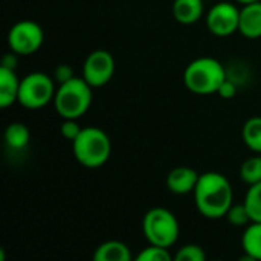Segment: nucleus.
<instances>
[{
	"mask_svg": "<svg viewBox=\"0 0 261 261\" xmlns=\"http://www.w3.org/2000/svg\"><path fill=\"white\" fill-rule=\"evenodd\" d=\"M234 191L226 176L217 171L200 174L194 188V202L197 211L211 220L223 219L234 205Z\"/></svg>",
	"mask_w": 261,
	"mask_h": 261,
	"instance_id": "obj_1",
	"label": "nucleus"
},
{
	"mask_svg": "<svg viewBox=\"0 0 261 261\" xmlns=\"http://www.w3.org/2000/svg\"><path fill=\"white\" fill-rule=\"evenodd\" d=\"M92 86L83 76H73L72 80L58 84L54 107L63 119H80L92 106L93 92Z\"/></svg>",
	"mask_w": 261,
	"mask_h": 261,
	"instance_id": "obj_2",
	"label": "nucleus"
},
{
	"mask_svg": "<svg viewBox=\"0 0 261 261\" xmlns=\"http://www.w3.org/2000/svg\"><path fill=\"white\" fill-rule=\"evenodd\" d=\"M225 80L226 70L223 64L213 57L196 58L184 70V84L194 95L217 93Z\"/></svg>",
	"mask_w": 261,
	"mask_h": 261,
	"instance_id": "obj_3",
	"label": "nucleus"
},
{
	"mask_svg": "<svg viewBox=\"0 0 261 261\" xmlns=\"http://www.w3.org/2000/svg\"><path fill=\"white\" fill-rule=\"evenodd\" d=\"M72 150L80 165L95 170L107 164L110 159L112 141L102 128L86 127L72 142Z\"/></svg>",
	"mask_w": 261,
	"mask_h": 261,
	"instance_id": "obj_4",
	"label": "nucleus"
},
{
	"mask_svg": "<svg viewBox=\"0 0 261 261\" xmlns=\"http://www.w3.org/2000/svg\"><path fill=\"white\" fill-rule=\"evenodd\" d=\"M142 234L148 245L171 248L179 240L180 226L173 211L156 206L145 213L142 219Z\"/></svg>",
	"mask_w": 261,
	"mask_h": 261,
	"instance_id": "obj_5",
	"label": "nucleus"
},
{
	"mask_svg": "<svg viewBox=\"0 0 261 261\" xmlns=\"http://www.w3.org/2000/svg\"><path fill=\"white\" fill-rule=\"evenodd\" d=\"M55 80L43 72H32L20 80L17 102L28 110H38L54 102L57 92Z\"/></svg>",
	"mask_w": 261,
	"mask_h": 261,
	"instance_id": "obj_6",
	"label": "nucleus"
},
{
	"mask_svg": "<svg viewBox=\"0 0 261 261\" xmlns=\"http://www.w3.org/2000/svg\"><path fill=\"white\" fill-rule=\"evenodd\" d=\"M44 41L43 28L34 20H20L8 32V46L17 55L35 54Z\"/></svg>",
	"mask_w": 261,
	"mask_h": 261,
	"instance_id": "obj_7",
	"label": "nucleus"
},
{
	"mask_svg": "<svg viewBox=\"0 0 261 261\" xmlns=\"http://www.w3.org/2000/svg\"><path fill=\"white\" fill-rule=\"evenodd\" d=\"M115 58L106 49L92 50L83 63V78L93 87H102L115 75Z\"/></svg>",
	"mask_w": 261,
	"mask_h": 261,
	"instance_id": "obj_8",
	"label": "nucleus"
},
{
	"mask_svg": "<svg viewBox=\"0 0 261 261\" xmlns=\"http://www.w3.org/2000/svg\"><path fill=\"white\" fill-rule=\"evenodd\" d=\"M240 9L231 2H219L211 6L206 15V26L216 37H229L239 32Z\"/></svg>",
	"mask_w": 261,
	"mask_h": 261,
	"instance_id": "obj_9",
	"label": "nucleus"
},
{
	"mask_svg": "<svg viewBox=\"0 0 261 261\" xmlns=\"http://www.w3.org/2000/svg\"><path fill=\"white\" fill-rule=\"evenodd\" d=\"M200 174L191 167H176L167 174V188L177 196H184L188 193H194V188L199 182Z\"/></svg>",
	"mask_w": 261,
	"mask_h": 261,
	"instance_id": "obj_10",
	"label": "nucleus"
},
{
	"mask_svg": "<svg viewBox=\"0 0 261 261\" xmlns=\"http://www.w3.org/2000/svg\"><path fill=\"white\" fill-rule=\"evenodd\" d=\"M239 32L251 40L261 37V0L243 5L240 9Z\"/></svg>",
	"mask_w": 261,
	"mask_h": 261,
	"instance_id": "obj_11",
	"label": "nucleus"
},
{
	"mask_svg": "<svg viewBox=\"0 0 261 261\" xmlns=\"http://www.w3.org/2000/svg\"><path fill=\"white\" fill-rule=\"evenodd\" d=\"M20 90V80L15 69L0 66V107L8 109L17 102Z\"/></svg>",
	"mask_w": 261,
	"mask_h": 261,
	"instance_id": "obj_12",
	"label": "nucleus"
},
{
	"mask_svg": "<svg viewBox=\"0 0 261 261\" xmlns=\"http://www.w3.org/2000/svg\"><path fill=\"white\" fill-rule=\"evenodd\" d=\"M203 15V0H174L173 17L180 24H193Z\"/></svg>",
	"mask_w": 261,
	"mask_h": 261,
	"instance_id": "obj_13",
	"label": "nucleus"
},
{
	"mask_svg": "<svg viewBox=\"0 0 261 261\" xmlns=\"http://www.w3.org/2000/svg\"><path fill=\"white\" fill-rule=\"evenodd\" d=\"M132 252L130 248L119 242V240H109L101 243L95 252H93V261H130Z\"/></svg>",
	"mask_w": 261,
	"mask_h": 261,
	"instance_id": "obj_14",
	"label": "nucleus"
},
{
	"mask_svg": "<svg viewBox=\"0 0 261 261\" xmlns=\"http://www.w3.org/2000/svg\"><path fill=\"white\" fill-rule=\"evenodd\" d=\"M242 248L248 260H261V222H252L245 228Z\"/></svg>",
	"mask_w": 261,
	"mask_h": 261,
	"instance_id": "obj_15",
	"label": "nucleus"
},
{
	"mask_svg": "<svg viewBox=\"0 0 261 261\" xmlns=\"http://www.w3.org/2000/svg\"><path fill=\"white\" fill-rule=\"evenodd\" d=\"M31 141V132L23 122H12L5 130V142L11 150H23Z\"/></svg>",
	"mask_w": 261,
	"mask_h": 261,
	"instance_id": "obj_16",
	"label": "nucleus"
},
{
	"mask_svg": "<svg viewBox=\"0 0 261 261\" xmlns=\"http://www.w3.org/2000/svg\"><path fill=\"white\" fill-rule=\"evenodd\" d=\"M242 139L249 150L261 154V116H252L245 122Z\"/></svg>",
	"mask_w": 261,
	"mask_h": 261,
	"instance_id": "obj_17",
	"label": "nucleus"
},
{
	"mask_svg": "<svg viewBox=\"0 0 261 261\" xmlns=\"http://www.w3.org/2000/svg\"><path fill=\"white\" fill-rule=\"evenodd\" d=\"M240 179L248 184L254 185L261 182V154L257 153L255 156L246 159L240 167Z\"/></svg>",
	"mask_w": 261,
	"mask_h": 261,
	"instance_id": "obj_18",
	"label": "nucleus"
},
{
	"mask_svg": "<svg viewBox=\"0 0 261 261\" xmlns=\"http://www.w3.org/2000/svg\"><path fill=\"white\" fill-rule=\"evenodd\" d=\"M243 203L251 216V220L261 222V182L249 185Z\"/></svg>",
	"mask_w": 261,
	"mask_h": 261,
	"instance_id": "obj_19",
	"label": "nucleus"
},
{
	"mask_svg": "<svg viewBox=\"0 0 261 261\" xmlns=\"http://www.w3.org/2000/svg\"><path fill=\"white\" fill-rule=\"evenodd\" d=\"M225 219L232 225V226H237V228H246L249 223H252L251 220V216L245 206V203H239V205H232L229 208V211L226 213Z\"/></svg>",
	"mask_w": 261,
	"mask_h": 261,
	"instance_id": "obj_20",
	"label": "nucleus"
},
{
	"mask_svg": "<svg viewBox=\"0 0 261 261\" xmlns=\"http://www.w3.org/2000/svg\"><path fill=\"white\" fill-rule=\"evenodd\" d=\"M171 258L174 257L171 255L168 248H162L156 245H148L136 255L138 261H170Z\"/></svg>",
	"mask_w": 261,
	"mask_h": 261,
	"instance_id": "obj_21",
	"label": "nucleus"
},
{
	"mask_svg": "<svg viewBox=\"0 0 261 261\" xmlns=\"http://www.w3.org/2000/svg\"><path fill=\"white\" fill-rule=\"evenodd\" d=\"M206 254L199 245H185L180 249H177L174 260L176 261H205Z\"/></svg>",
	"mask_w": 261,
	"mask_h": 261,
	"instance_id": "obj_22",
	"label": "nucleus"
},
{
	"mask_svg": "<svg viewBox=\"0 0 261 261\" xmlns=\"http://www.w3.org/2000/svg\"><path fill=\"white\" fill-rule=\"evenodd\" d=\"M81 127L78 124V119H63V124L60 127V132H61V136L70 142H73L78 135L81 133Z\"/></svg>",
	"mask_w": 261,
	"mask_h": 261,
	"instance_id": "obj_23",
	"label": "nucleus"
},
{
	"mask_svg": "<svg viewBox=\"0 0 261 261\" xmlns=\"http://www.w3.org/2000/svg\"><path fill=\"white\" fill-rule=\"evenodd\" d=\"M75 75H73V69L69 66V64H58L54 70V80L58 83V84H63L69 80H72Z\"/></svg>",
	"mask_w": 261,
	"mask_h": 261,
	"instance_id": "obj_24",
	"label": "nucleus"
},
{
	"mask_svg": "<svg viewBox=\"0 0 261 261\" xmlns=\"http://www.w3.org/2000/svg\"><path fill=\"white\" fill-rule=\"evenodd\" d=\"M217 93H219L223 99H231V98H234V96L237 95V86H236L232 81H229V80L226 78V80L222 83V86L219 87Z\"/></svg>",
	"mask_w": 261,
	"mask_h": 261,
	"instance_id": "obj_25",
	"label": "nucleus"
},
{
	"mask_svg": "<svg viewBox=\"0 0 261 261\" xmlns=\"http://www.w3.org/2000/svg\"><path fill=\"white\" fill-rule=\"evenodd\" d=\"M2 66L9 67V69H15V66H17V54L11 50V54L5 55L3 60H2Z\"/></svg>",
	"mask_w": 261,
	"mask_h": 261,
	"instance_id": "obj_26",
	"label": "nucleus"
},
{
	"mask_svg": "<svg viewBox=\"0 0 261 261\" xmlns=\"http://www.w3.org/2000/svg\"><path fill=\"white\" fill-rule=\"evenodd\" d=\"M236 2H239L242 5H248V3H254V2H258V0H236Z\"/></svg>",
	"mask_w": 261,
	"mask_h": 261,
	"instance_id": "obj_27",
	"label": "nucleus"
}]
</instances>
